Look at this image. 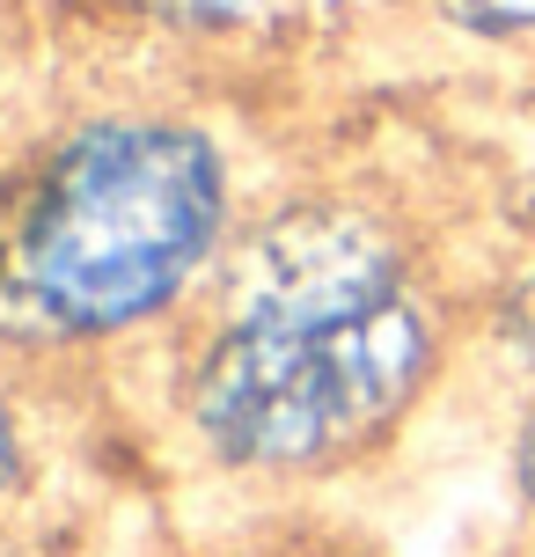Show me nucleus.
I'll list each match as a JSON object with an SVG mask.
<instances>
[{"label": "nucleus", "mask_w": 535, "mask_h": 557, "mask_svg": "<svg viewBox=\"0 0 535 557\" xmlns=\"http://www.w3.org/2000/svg\"><path fill=\"white\" fill-rule=\"evenodd\" d=\"M521 499L535 506V433H528V441H521Z\"/></svg>", "instance_id": "nucleus-6"}, {"label": "nucleus", "mask_w": 535, "mask_h": 557, "mask_svg": "<svg viewBox=\"0 0 535 557\" xmlns=\"http://www.w3.org/2000/svg\"><path fill=\"white\" fill-rule=\"evenodd\" d=\"M162 15H176V23H235V15H250L257 0H154Z\"/></svg>", "instance_id": "nucleus-4"}, {"label": "nucleus", "mask_w": 535, "mask_h": 557, "mask_svg": "<svg viewBox=\"0 0 535 557\" xmlns=\"http://www.w3.org/2000/svg\"><path fill=\"white\" fill-rule=\"evenodd\" d=\"M419 374L425 323L374 227L294 213L242 257L235 315L198 367V425L227 462L309 470L374 433Z\"/></svg>", "instance_id": "nucleus-1"}, {"label": "nucleus", "mask_w": 535, "mask_h": 557, "mask_svg": "<svg viewBox=\"0 0 535 557\" xmlns=\"http://www.w3.org/2000/svg\"><path fill=\"white\" fill-rule=\"evenodd\" d=\"M15 484V433H8V411H0V492Z\"/></svg>", "instance_id": "nucleus-5"}, {"label": "nucleus", "mask_w": 535, "mask_h": 557, "mask_svg": "<svg viewBox=\"0 0 535 557\" xmlns=\"http://www.w3.org/2000/svg\"><path fill=\"white\" fill-rule=\"evenodd\" d=\"M448 15H462L470 29H528L535 0H440Z\"/></svg>", "instance_id": "nucleus-3"}, {"label": "nucleus", "mask_w": 535, "mask_h": 557, "mask_svg": "<svg viewBox=\"0 0 535 557\" xmlns=\"http://www.w3.org/2000/svg\"><path fill=\"white\" fill-rule=\"evenodd\" d=\"M221 227V169L170 125H96L45 176L23 278L66 331H117L170 301Z\"/></svg>", "instance_id": "nucleus-2"}]
</instances>
